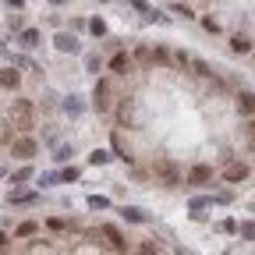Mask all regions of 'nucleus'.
<instances>
[{"mask_svg":"<svg viewBox=\"0 0 255 255\" xmlns=\"http://www.w3.org/2000/svg\"><path fill=\"white\" fill-rule=\"evenodd\" d=\"M7 117H11V124L18 128V131H32V124H36V107H32L28 100H14Z\"/></svg>","mask_w":255,"mask_h":255,"instance_id":"f257e3e1","label":"nucleus"},{"mask_svg":"<svg viewBox=\"0 0 255 255\" xmlns=\"http://www.w3.org/2000/svg\"><path fill=\"white\" fill-rule=\"evenodd\" d=\"M92 107L100 110V114H110L114 110V82L110 78H100L92 89Z\"/></svg>","mask_w":255,"mask_h":255,"instance_id":"f03ea898","label":"nucleus"},{"mask_svg":"<svg viewBox=\"0 0 255 255\" xmlns=\"http://www.w3.org/2000/svg\"><path fill=\"white\" fill-rule=\"evenodd\" d=\"M152 170H156V177L163 181L167 188H177V184H181V170H177V163H174V159H156V163H152Z\"/></svg>","mask_w":255,"mask_h":255,"instance_id":"7ed1b4c3","label":"nucleus"},{"mask_svg":"<svg viewBox=\"0 0 255 255\" xmlns=\"http://www.w3.org/2000/svg\"><path fill=\"white\" fill-rule=\"evenodd\" d=\"M117 117H121V124H128V128H142V121H145L135 100H124V103L117 107Z\"/></svg>","mask_w":255,"mask_h":255,"instance_id":"20e7f679","label":"nucleus"},{"mask_svg":"<svg viewBox=\"0 0 255 255\" xmlns=\"http://www.w3.org/2000/svg\"><path fill=\"white\" fill-rule=\"evenodd\" d=\"M36 152H39L36 138H14V142H11V156H18V159H32Z\"/></svg>","mask_w":255,"mask_h":255,"instance_id":"39448f33","label":"nucleus"},{"mask_svg":"<svg viewBox=\"0 0 255 255\" xmlns=\"http://www.w3.org/2000/svg\"><path fill=\"white\" fill-rule=\"evenodd\" d=\"M100 234L107 238V245H110L114 252H128V241H124V234H121V231L114 227V223H107V227H103Z\"/></svg>","mask_w":255,"mask_h":255,"instance_id":"423d86ee","label":"nucleus"},{"mask_svg":"<svg viewBox=\"0 0 255 255\" xmlns=\"http://www.w3.org/2000/svg\"><path fill=\"white\" fill-rule=\"evenodd\" d=\"M209 181H213V167L209 163H199V167L188 170V184H209Z\"/></svg>","mask_w":255,"mask_h":255,"instance_id":"0eeeda50","label":"nucleus"},{"mask_svg":"<svg viewBox=\"0 0 255 255\" xmlns=\"http://www.w3.org/2000/svg\"><path fill=\"white\" fill-rule=\"evenodd\" d=\"M53 46H57L60 53H75V50H78V39L71 36V32H60V36L53 39Z\"/></svg>","mask_w":255,"mask_h":255,"instance_id":"6e6552de","label":"nucleus"},{"mask_svg":"<svg viewBox=\"0 0 255 255\" xmlns=\"http://www.w3.org/2000/svg\"><path fill=\"white\" fill-rule=\"evenodd\" d=\"M223 177H227L231 184H238V181H248V163H231Z\"/></svg>","mask_w":255,"mask_h":255,"instance_id":"1a4fd4ad","label":"nucleus"},{"mask_svg":"<svg viewBox=\"0 0 255 255\" xmlns=\"http://www.w3.org/2000/svg\"><path fill=\"white\" fill-rule=\"evenodd\" d=\"M21 85V75L14 71V68H4L0 71V89H18Z\"/></svg>","mask_w":255,"mask_h":255,"instance_id":"9d476101","label":"nucleus"},{"mask_svg":"<svg viewBox=\"0 0 255 255\" xmlns=\"http://www.w3.org/2000/svg\"><path fill=\"white\" fill-rule=\"evenodd\" d=\"M110 71H114V75H128V71H131V57H128V53H117V57L110 60Z\"/></svg>","mask_w":255,"mask_h":255,"instance_id":"9b49d317","label":"nucleus"},{"mask_svg":"<svg viewBox=\"0 0 255 255\" xmlns=\"http://www.w3.org/2000/svg\"><path fill=\"white\" fill-rule=\"evenodd\" d=\"M32 202H36L32 191H11V206H32Z\"/></svg>","mask_w":255,"mask_h":255,"instance_id":"f8f14e48","label":"nucleus"},{"mask_svg":"<svg viewBox=\"0 0 255 255\" xmlns=\"http://www.w3.org/2000/svg\"><path fill=\"white\" fill-rule=\"evenodd\" d=\"M231 50H234V53H248V50H252V39H248V36H234V39H231Z\"/></svg>","mask_w":255,"mask_h":255,"instance_id":"ddd939ff","label":"nucleus"},{"mask_svg":"<svg viewBox=\"0 0 255 255\" xmlns=\"http://www.w3.org/2000/svg\"><path fill=\"white\" fill-rule=\"evenodd\" d=\"M238 114L252 117V92H241V96H238Z\"/></svg>","mask_w":255,"mask_h":255,"instance_id":"4468645a","label":"nucleus"},{"mask_svg":"<svg viewBox=\"0 0 255 255\" xmlns=\"http://www.w3.org/2000/svg\"><path fill=\"white\" fill-rule=\"evenodd\" d=\"M21 46H39V32L36 28H25L21 32Z\"/></svg>","mask_w":255,"mask_h":255,"instance_id":"2eb2a0df","label":"nucleus"},{"mask_svg":"<svg viewBox=\"0 0 255 255\" xmlns=\"http://www.w3.org/2000/svg\"><path fill=\"white\" fill-rule=\"evenodd\" d=\"M89 163H96V167H103V163H110V152H107V149H96V152L89 156Z\"/></svg>","mask_w":255,"mask_h":255,"instance_id":"dca6fc26","label":"nucleus"},{"mask_svg":"<svg viewBox=\"0 0 255 255\" xmlns=\"http://www.w3.org/2000/svg\"><path fill=\"white\" fill-rule=\"evenodd\" d=\"M32 177H36V170H32V167H21V170H14V184H21V181H32Z\"/></svg>","mask_w":255,"mask_h":255,"instance_id":"f3484780","label":"nucleus"},{"mask_svg":"<svg viewBox=\"0 0 255 255\" xmlns=\"http://www.w3.org/2000/svg\"><path fill=\"white\" fill-rule=\"evenodd\" d=\"M110 206V199H103V195H89V209H107Z\"/></svg>","mask_w":255,"mask_h":255,"instance_id":"a211bd4d","label":"nucleus"},{"mask_svg":"<svg viewBox=\"0 0 255 255\" xmlns=\"http://www.w3.org/2000/svg\"><path fill=\"white\" fill-rule=\"evenodd\" d=\"M124 220H131V223H145V213H142V209H124Z\"/></svg>","mask_w":255,"mask_h":255,"instance_id":"6ab92c4d","label":"nucleus"},{"mask_svg":"<svg viewBox=\"0 0 255 255\" xmlns=\"http://www.w3.org/2000/svg\"><path fill=\"white\" fill-rule=\"evenodd\" d=\"M32 234H36V223H32V220H25L21 227H18V238H32Z\"/></svg>","mask_w":255,"mask_h":255,"instance_id":"aec40b11","label":"nucleus"},{"mask_svg":"<svg viewBox=\"0 0 255 255\" xmlns=\"http://www.w3.org/2000/svg\"><path fill=\"white\" fill-rule=\"evenodd\" d=\"M64 110H68V114L75 117V114H82V103H78V100H75V96H71V100H68V103H64Z\"/></svg>","mask_w":255,"mask_h":255,"instance_id":"412c9836","label":"nucleus"},{"mask_svg":"<svg viewBox=\"0 0 255 255\" xmlns=\"http://www.w3.org/2000/svg\"><path fill=\"white\" fill-rule=\"evenodd\" d=\"M188 64L195 68V75H209V64H206V60H188Z\"/></svg>","mask_w":255,"mask_h":255,"instance_id":"4be33fe9","label":"nucleus"},{"mask_svg":"<svg viewBox=\"0 0 255 255\" xmlns=\"http://www.w3.org/2000/svg\"><path fill=\"white\" fill-rule=\"evenodd\" d=\"M89 28H92V36H103V32H107V25H103L100 18H96V21H89Z\"/></svg>","mask_w":255,"mask_h":255,"instance_id":"5701e85b","label":"nucleus"},{"mask_svg":"<svg viewBox=\"0 0 255 255\" xmlns=\"http://www.w3.org/2000/svg\"><path fill=\"white\" fill-rule=\"evenodd\" d=\"M7 245H11V238H7V234H0V252H7Z\"/></svg>","mask_w":255,"mask_h":255,"instance_id":"b1692460","label":"nucleus"},{"mask_svg":"<svg viewBox=\"0 0 255 255\" xmlns=\"http://www.w3.org/2000/svg\"><path fill=\"white\" fill-rule=\"evenodd\" d=\"M7 4H11V7H21V4H25V0H7Z\"/></svg>","mask_w":255,"mask_h":255,"instance_id":"393cba45","label":"nucleus"},{"mask_svg":"<svg viewBox=\"0 0 255 255\" xmlns=\"http://www.w3.org/2000/svg\"><path fill=\"white\" fill-rule=\"evenodd\" d=\"M50 4H68V0H50Z\"/></svg>","mask_w":255,"mask_h":255,"instance_id":"a878e982","label":"nucleus"},{"mask_svg":"<svg viewBox=\"0 0 255 255\" xmlns=\"http://www.w3.org/2000/svg\"><path fill=\"white\" fill-rule=\"evenodd\" d=\"M103 4H107V0H103Z\"/></svg>","mask_w":255,"mask_h":255,"instance_id":"bb28decb","label":"nucleus"}]
</instances>
